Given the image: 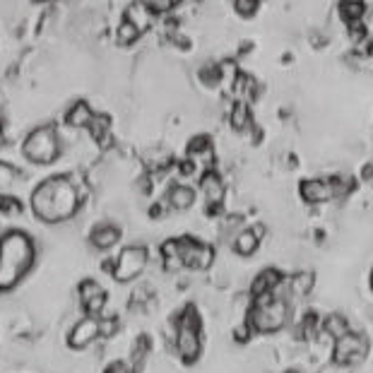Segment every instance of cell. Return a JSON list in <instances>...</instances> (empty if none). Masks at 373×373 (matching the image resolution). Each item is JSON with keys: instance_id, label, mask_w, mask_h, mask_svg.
<instances>
[{"instance_id": "obj_17", "label": "cell", "mask_w": 373, "mask_h": 373, "mask_svg": "<svg viewBox=\"0 0 373 373\" xmlns=\"http://www.w3.org/2000/svg\"><path fill=\"white\" fill-rule=\"evenodd\" d=\"M193 202H195V191L191 186H186V183H176V186L166 191V207L183 212V209H191Z\"/></svg>"}, {"instance_id": "obj_20", "label": "cell", "mask_w": 373, "mask_h": 373, "mask_svg": "<svg viewBox=\"0 0 373 373\" xmlns=\"http://www.w3.org/2000/svg\"><path fill=\"white\" fill-rule=\"evenodd\" d=\"M232 246H234V251L239 255H244V258L253 255L260 246V229H241L237 234V239L232 241Z\"/></svg>"}, {"instance_id": "obj_9", "label": "cell", "mask_w": 373, "mask_h": 373, "mask_svg": "<svg viewBox=\"0 0 373 373\" xmlns=\"http://www.w3.org/2000/svg\"><path fill=\"white\" fill-rule=\"evenodd\" d=\"M200 191H202V195H205V202H207L209 212H217V209L224 205L227 183L217 171H214V169H207V171L200 176Z\"/></svg>"}, {"instance_id": "obj_36", "label": "cell", "mask_w": 373, "mask_h": 373, "mask_svg": "<svg viewBox=\"0 0 373 373\" xmlns=\"http://www.w3.org/2000/svg\"><path fill=\"white\" fill-rule=\"evenodd\" d=\"M371 287H373V272H371Z\"/></svg>"}, {"instance_id": "obj_31", "label": "cell", "mask_w": 373, "mask_h": 373, "mask_svg": "<svg viewBox=\"0 0 373 373\" xmlns=\"http://www.w3.org/2000/svg\"><path fill=\"white\" fill-rule=\"evenodd\" d=\"M260 8V0H234V10L244 17H253Z\"/></svg>"}, {"instance_id": "obj_4", "label": "cell", "mask_w": 373, "mask_h": 373, "mask_svg": "<svg viewBox=\"0 0 373 373\" xmlns=\"http://www.w3.org/2000/svg\"><path fill=\"white\" fill-rule=\"evenodd\" d=\"M22 154L27 156L34 164H51L61 154V140L54 126H41L34 128L31 133L24 137L22 142Z\"/></svg>"}, {"instance_id": "obj_37", "label": "cell", "mask_w": 373, "mask_h": 373, "mask_svg": "<svg viewBox=\"0 0 373 373\" xmlns=\"http://www.w3.org/2000/svg\"><path fill=\"white\" fill-rule=\"evenodd\" d=\"M289 373H297V371H289Z\"/></svg>"}, {"instance_id": "obj_11", "label": "cell", "mask_w": 373, "mask_h": 373, "mask_svg": "<svg viewBox=\"0 0 373 373\" xmlns=\"http://www.w3.org/2000/svg\"><path fill=\"white\" fill-rule=\"evenodd\" d=\"M99 335H101V320L96 316H87L70 330L68 344L73 347V349H84V347H89Z\"/></svg>"}, {"instance_id": "obj_15", "label": "cell", "mask_w": 373, "mask_h": 373, "mask_svg": "<svg viewBox=\"0 0 373 373\" xmlns=\"http://www.w3.org/2000/svg\"><path fill=\"white\" fill-rule=\"evenodd\" d=\"M229 126L237 133H248L255 121H253V109L248 101H234V106L229 109Z\"/></svg>"}, {"instance_id": "obj_38", "label": "cell", "mask_w": 373, "mask_h": 373, "mask_svg": "<svg viewBox=\"0 0 373 373\" xmlns=\"http://www.w3.org/2000/svg\"><path fill=\"white\" fill-rule=\"evenodd\" d=\"M145 3H149V0H145Z\"/></svg>"}, {"instance_id": "obj_10", "label": "cell", "mask_w": 373, "mask_h": 373, "mask_svg": "<svg viewBox=\"0 0 373 373\" xmlns=\"http://www.w3.org/2000/svg\"><path fill=\"white\" fill-rule=\"evenodd\" d=\"M299 195L304 202H309V205H323V202H330L335 200V188H332V181L330 179H306L301 181V188H299Z\"/></svg>"}, {"instance_id": "obj_27", "label": "cell", "mask_w": 373, "mask_h": 373, "mask_svg": "<svg viewBox=\"0 0 373 373\" xmlns=\"http://www.w3.org/2000/svg\"><path fill=\"white\" fill-rule=\"evenodd\" d=\"M142 31L135 27L133 22H128L126 17H123V22L116 27V44L119 46H130V44H135L137 39H140Z\"/></svg>"}, {"instance_id": "obj_19", "label": "cell", "mask_w": 373, "mask_h": 373, "mask_svg": "<svg viewBox=\"0 0 373 373\" xmlns=\"http://www.w3.org/2000/svg\"><path fill=\"white\" fill-rule=\"evenodd\" d=\"M91 119H94V111L87 101H75L73 106L68 109V114H65V123H68L70 128L75 130H82V128H89Z\"/></svg>"}, {"instance_id": "obj_32", "label": "cell", "mask_w": 373, "mask_h": 373, "mask_svg": "<svg viewBox=\"0 0 373 373\" xmlns=\"http://www.w3.org/2000/svg\"><path fill=\"white\" fill-rule=\"evenodd\" d=\"M147 349H149V342H147V339H145V337L137 339V344H135V349H133V364H135V369H137V366H142V362H145Z\"/></svg>"}, {"instance_id": "obj_12", "label": "cell", "mask_w": 373, "mask_h": 373, "mask_svg": "<svg viewBox=\"0 0 373 373\" xmlns=\"http://www.w3.org/2000/svg\"><path fill=\"white\" fill-rule=\"evenodd\" d=\"M77 292H80V304L82 309L87 311V316H99L104 306H106V292H104V287L99 282H94V279H84Z\"/></svg>"}, {"instance_id": "obj_22", "label": "cell", "mask_w": 373, "mask_h": 373, "mask_svg": "<svg viewBox=\"0 0 373 373\" xmlns=\"http://www.w3.org/2000/svg\"><path fill=\"white\" fill-rule=\"evenodd\" d=\"M337 10H339V17L344 19V24L359 22V19L366 17V3L364 0H339Z\"/></svg>"}, {"instance_id": "obj_1", "label": "cell", "mask_w": 373, "mask_h": 373, "mask_svg": "<svg viewBox=\"0 0 373 373\" xmlns=\"http://www.w3.org/2000/svg\"><path fill=\"white\" fill-rule=\"evenodd\" d=\"M31 209L46 224L70 219L80 209V191L70 176H54L39 183L31 193Z\"/></svg>"}, {"instance_id": "obj_16", "label": "cell", "mask_w": 373, "mask_h": 373, "mask_svg": "<svg viewBox=\"0 0 373 373\" xmlns=\"http://www.w3.org/2000/svg\"><path fill=\"white\" fill-rule=\"evenodd\" d=\"M260 82L255 80V77L251 73H244L241 70V75L237 77V82H234V87H232V94L237 96V101H248L251 104L253 99H258L260 96Z\"/></svg>"}, {"instance_id": "obj_34", "label": "cell", "mask_w": 373, "mask_h": 373, "mask_svg": "<svg viewBox=\"0 0 373 373\" xmlns=\"http://www.w3.org/2000/svg\"><path fill=\"white\" fill-rule=\"evenodd\" d=\"M3 137H5V135H3V126H0V142H3Z\"/></svg>"}, {"instance_id": "obj_6", "label": "cell", "mask_w": 373, "mask_h": 373, "mask_svg": "<svg viewBox=\"0 0 373 373\" xmlns=\"http://www.w3.org/2000/svg\"><path fill=\"white\" fill-rule=\"evenodd\" d=\"M149 253L145 246H128L119 253V258L114 260V265H109L111 274L116 282H130V279L140 277L147 267Z\"/></svg>"}, {"instance_id": "obj_18", "label": "cell", "mask_w": 373, "mask_h": 373, "mask_svg": "<svg viewBox=\"0 0 373 373\" xmlns=\"http://www.w3.org/2000/svg\"><path fill=\"white\" fill-rule=\"evenodd\" d=\"M121 239V229L114 227V224H99L91 229L89 234V241L94 248H99V251H109V248H114L116 244H119Z\"/></svg>"}, {"instance_id": "obj_8", "label": "cell", "mask_w": 373, "mask_h": 373, "mask_svg": "<svg viewBox=\"0 0 373 373\" xmlns=\"http://www.w3.org/2000/svg\"><path fill=\"white\" fill-rule=\"evenodd\" d=\"M366 349H369V342H366L364 335H359V332H344L342 337L335 339V362L342 366L359 364L366 357Z\"/></svg>"}, {"instance_id": "obj_35", "label": "cell", "mask_w": 373, "mask_h": 373, "mask_svg": "<svg viewBox=\"0 0 373 373\" xmlns=\"http://www.w3.org/2000/svg\"><path fill=\"white\" fill-rule=\"evenodd\" d=\"M41 3H54V0H41Z\"/></svg>"}, {"instance_id": "obj_24", "label": "cell", "mask_w": 373, "mask_h": 373, "mask_svg": "<svg viewBox=\"0 0 373 373\" xmlns=\"http://www.w3.org/2000/svg\"><path fill=\"white\" fill-rule=\"evenodd\" d=\"M87 130L91 133V137L99 142V145H109V140H111V119L106 114H94V119H91Z\"/></svg>"}, {"instance_id": "obj_7", "label": "cell", "mask_w": 373, "mask_h": 373, "mask_svg": "<svg viewBox=\"0 0 373 373\" xmlns=\"http://www.w3.org/2000/svg\"><path fill=\"white\" fill-rule=\"evenodd\" d=\"M179 251L183 267H191V270H207L214 263V248L193 237L179 239Z\"/></svg>"}, {"instance_id": "obj_2", "label": "cell", "mask_w": 373, "mask_h": 373, "mask_svg": "<svg viewBox=\"0 0 373 373\" xmlns=\"http://www.w3.org/2000/svg\"><path fill=\"white\" fill-rule=\"evenodd\" d=\"M34 263V244L27 234L8 232L0 239V292H10Z\"/></svg>"}, {"instance_id": "obj_28", "label": "cell", "mask_w": 373, "mask_h": 373, "mask_svg": "<svg viewBox=\"0 0 373 373\" xmlns=\"http://www.w3.org/2000/svg\"><path fill=\"white\" fill-rule=\"evenodd\" d=\"M19 179V171L8 161H0V193H10V188L15 186Z\"/></svg>"}, {"instance_id": "obj_25", "label": "cell", "mask_w": 373, "mask_h": 373, "mask_svg": "<svg viewBox=\"0 0 373 373\" xmlns=\"http://www.w3.org/2000/svg\"><path fill=\"white\" fill-rule=\"evenodd\" d=\"M198 80L202 82V87H207V89H217V87H222L219 65H217V63H205V65H200Z\"/></svg>"}, {"instance_id": "obj_30", "label": "cell", "mask_w": 373, "mask_h": 373, "mask_svg": "<svg viewBox=\"0 0 373 373\" xmlns=\"http://www.w3.org/2000/svg\"><path fill=\"white\" fill-rule=\"evenodd\" d=\"M0 212L3 214H19L22 212V202L12 198L8 193H0Z\"/></svg>"}, {"instance_id": "obj_29", "label": "cell", "mask_w": 373, "mask_h": 373, "mask_svg": "<svg viewBox=\"0 0 373 373\" xmlns=\"http://www.w3.org/2000/svg\"><path fill=\"white\" fill-rule=\"evenodd\" d=\"M323 328H325L328 335H332L335 339L342 337L344 332H349V330H347V320L342 316H337V313H335V316H328V320L323 323Z\"/></svg>"}, {"instance_id": "obj_26", "label": "cell", "mask_w": 373, "mask_h": 373, "mask_svg": "<svg viewBox=\"0 0 373 373\" xmlns=\"http://www.w3.org/2000/svg\"><path fill=\"white\" fill-rule=\"evenodd\" d=\"M219 75H222V87H227V91H232L234 82H237V77L241 75L239 70V63L234 61V58H224V61H219Z\"/></svg>"}, {"instance_id": "obj_33", "label": "cell", "mask_w": 373, "mask_h": 373, "mask_svg": "<svg viewBox=\"0 0 373 373\" xmlns=\"http://www.w3.org/2000/svg\"><path fill=\"white\" fill-rule=\"evenodd\" d=\"M104 373H130V369L123 362H116V364H111Z\"/></svg>"}, {"instance_id": "obj_14", "label": "cell", "mask_w": 373, "mask_h": 373, "mask_svg": "<svg viewBox=\"0 0 373 373\" xmlns=\"http://www.w3.org/2000/svg\"><path fill=\"white\" fill-rule=\"evenodd\" d=\"M282 272L279 270H274V267H267V270L263 272H258V277L253 279V284H251V294H253V299L255 297H265V294H274L282 287Z\"/></svg>"}, {"instance_id": "obj_21", "label": "cell", "mask_w": 373, "mask_h": 373, "mask_svg": "<svg viewBox=\"0 0 373 373\" xmlns=\"http://www.w3.org/2000/svg\"><path fill=\"white\" fill-rule=\"evenodd\" d=\"M313 284H316V277H313V272H297L289 277V282H287V287H289V294L292 297H309Z\"/></svg>"}, {"instance_id": "obj_3", "label": "cell", "mask_w": 373, "mask_h": 373, "mask_svg": "<svg viewBox=\"0 0 373 373\" xmlns=\"http://www.w3.org/2000/svg\"><path fill=\"white\" fill-rule=\"evenodd\" d=\"M289 318V309L279 297L274 294H265V297H255V304L248 311V323L253 325V330L258 332H279L287 325Z\"/></svg>"}, {"instance_id": "obj_23", "label": "cell", "mask_w": 373, "mask_h": 373, "mask_svg": "<svg viewBox=\"0 0 373 373\" xmlns=\"http://www.w3.org/2000/svg\"><path fill=\"white\" fill-rule=\"evenodd\" d=\"M161 260H164V267L169 272L183 270V260H181V251H179V239H171V241H164V244H161Z\"/></svg>"}, {"instance_id": "obj_13", "label": "cell", "mask_w": 373, "mask_h": 373, "mask_svg": "<svg viewBox=\"0 0 373 373\" xmlns=\"http://www.w3.org/2000/svg\"><path fill=\"white\" fill-rule=\"evenodd\" d=\"M154 15L156 12L149 3H145V0H133L126 8V15L123 17H126L128 22H133L140 31H147L154 24Z\"/></svg>"}, {"instance_id": "obj_5", "label": "cell", "mask_w": 373, "mask_h": 373, "mask_svg": "<svg viewBox=\"0 0 373 373\" xmlns=\"http://www.w3.org/2000/svg\"><path fill=\"white\" fill-rule=\"evenodd\" d=\"M176 349H179V354L186 359V362H195V359L200 357V349H202L200 318L193 306H188V309L183 311V316L179 318V325H176Z\"/></svg>"}]
</instances>
